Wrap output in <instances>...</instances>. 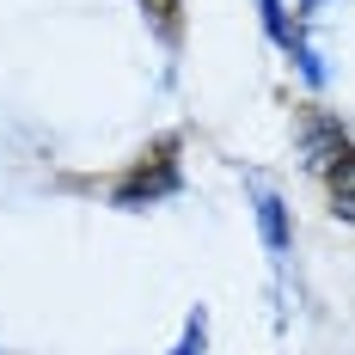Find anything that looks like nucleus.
I'll return each mask as SVG.
<instances>
[{
    "label": "nucleus",
    "instance_id": "1",
    "mask_svg": "<svg viewBox=\"0 0 355 355\" xmlns=\"http://www.w3.org/2000/svg\"><path fill=\"white\" fill-rule=\"evenodd\" d=\"M355 147L343 141V129H337V123H313V129H306V159H313V166H319V172H331V166H337V159H349Z\"/></svg>",
    "mask_w": 355,
    "mask_h": 355
},
{
    "label": "nucleus",
    "instance_id": "2",
    "mask_svg": "<svg viewBox=\"0 0 355 355\" xmlns=\"http://www.w3.org/2000/svg\"><path fill=\"white\" fill-rule=\"evenodd\" d=\"M257 227H263V245L282 257L288 251V209H282V196H270V190L257 196Z\"/></svg>",
    "mask_w": 355,
    "mask_h": 355
},
{
    "label": "nucleus",
    "instance_id": "3",
    "mask_svg": "<svg viewBox=\"0 0 355 355\" xmlns=\"http://www.w3.org/2000/svg\"><path fill=\"white\" fill-rule=\"evenodd\" d=\"M324 178H331V196H337V214H349V220H355V153H349V159H337V166H331Z\"/></svg>",
    "mask_w": 355,
    "mask_h": 355
},
{
    "label": "nucleus",
    "instance_id": "4",
    "mask_svg": "<svg viewBox=\"0 0 355 355\" xmlns=\"http://www.w3.org/2000/svg\"><path fill=\"white\" fill-rule=\"evenodd\" d=\"M141 6L153 12V19H159V25H166V31L178 25V0H141Z\"/></svg>",
    "mask_w": 355,
    "mask_h": 355
},
{
    "label": "nucleus",
    "instance_id": "5",
    "mask_svg": "<svg viewBox=\"0 0 355 355\" xmlns=\"http://www.w3.org/2000/svg\"><path fill=\"white\" fill-rule=\"evenodd\" d=\"M178 355H202V319H196L190 331H184V343H178Z\"/></svg>",
    "mask_w": 355,
    "mask_h": 355
}]
</instances>
